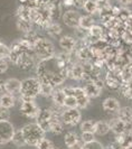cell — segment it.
Listing matches in <instances>:
<instances>
[{"label": "cell", "instance_id": "1", "mask_svg": "<svg viewBox=\"0 0 132 149\" xmlns=\"http://www.w3.org/2000/svg\"><path fill=\"white\" fill-rule=\"evenodd\" d=\"M40 91V80L38 77H28L22 81L20 97L22 101H35Z\"/></svg>", "mask_w": 132, "mask_h": 149}, {"label": "cell", "instance_id": "2", "mask_svg": "<svg viewBox=\"0 0 132 149\" xmlns=\"http://www.w3.org/2000/svg\"><path fill=\"white\" fill-rule=\"evenodd\" d=\"M22 132L24 134L27 146H34V147H36L37 143L44 138L46 134L36 122L25 125L22 128Z\"/></svg>", "mask_w": 132, "mask_h": 149}, {"label": "cell", "instance_id": "3", "mask_svg": "<svg viewBox=\"0 0 132 149\" xmlns=\"http://www.w3.org/2000/svg\"><path fill=\"white\" fill-rule=\"evenodd\" d=\"M34 53L40 60H46L55 56V47L51 40L46 38L37 37L34 42Z\"/></svg>", "mask_w": 132, "mask_h": 149}, {"label": "cell", "instance_id": "4", "mask_svg": "<svg viewBox=\"0 0 132 149\" xmlns=\"http://www.w3.org/2000/svg\"><path fill=\"white\" fill-rule=\"evenodd\" d=\"M62 119L66 126H77L82 119V113L79 108H65L62 112Z\"/></svg>", "mask_w": 132, "mask_h": 149}, {"label": "cell", "instance_id": "5", "mask_svg": "<svg viewBox=\"0 0 132 149\" xmlns=\"http://www.w3.org/2000/svg\"><path fill=\"white\" fill-rule=\"evenodd\" d=\"M66 94H73L77 99V103H79V109H86L91 102V97H88L85 92L84 88H80V86H76V88H72V86H68V88H64Z\"/></svg>", "mask_w": 132, "mask_h": 149}, {"label": "cell", "instance_id": "6", "mask_svg": "<svg viewBox=\"0 0 132 149\" xmlns=\"http://www.w3.org/2000/svg\"><path fill=\"white\" fill-rule=\"evenodd\" d=\"M16 130L14 125L8 120H0V145H7L13 141Z\"/></svg>", "mask_w": 132, "mask_h": 149}, {"label": "cell", "instance_id": "7", "mask_svg": "<svg viewBox=\"0 0 132 149\" xmlns=\"http://www.w3.org/2000/svg\"><path fill=\"white\" fill-rule=\"evenodd\" d=\"M19 110H20V113L22 116H25L26 118L36 119L38 114L40 113L42 109L36 104L35 101H22Z\"/></svg>", "mask_w": 132, "mask_h": 149}, {"label": "cell", "instance_id": "8", "mask_svg": "<svg viewBox=\"0 0 132 149\" xmlns=\"http://www.w3.org/2000/svg\"><path fill=\"white\" fill-rule=\"evenodd\" d=\"M103 86H104V82L102 80H100V77H97L95 80H92V81H88V82L85 83V85L83 86L86 94L91 99L93 97H97L101 95L102 93Z\"/></svg>", "mask_w": 132, "mask_h": 149}, {"label": "cell", "instance_id": "9", "mask_svg": "<svg viewBox=\"0 0 132 149\" xmlns=\"http://www.w3.org/2000/svg\"><path fill=\"white\" fill-rule=\"evenodd\" d=\"M53 117V111L51 109H44L40 110V113L36 118V123H38L40 128L44 130L45 132H48L51 129V121Z\"/></svg>", "mask_w": 132, "mask_h": 149}, {"label": "cell", "instance_id": "10", "mask_svg": "<svg viewBox=\"0 0 132 149\" xmlns=\"http://www.w3.org/2000/svg\"><path fill=\"white\" fill-rule=\"evenodd\" d=\"M80 19L81 15L76 10H67L63 14V22L67 27L71 28H77L80 27Z\"/></svg>", "mask_w": 132, "mask_h": 149}, {"label": "cell", "instance_id": "11", "mask_svg": "<svg viewBox=\"0 0 132 149\" xmlns=\"http://www.w3.org/2000/svg\"><path fill=\"white\" fill-rule=\"evenodd\" d=\"M3 86H5V92L11 93V94H20V90H22V81H19L16 77H10L7 79L3 82Z\"/></svg>", "mask_w": 132, "mask_h": 149}, {"label": "cell", "instance_id": "12", "mask_svg": "<svg viewBox=\"0 0 132 149\" xmlns=\"http://www.w3.org/2000/svg\"><path fill=\"white\" fill-rule=\"evenodd\" d=\"M77 42L71 35H65L59 38V46L60 48L66 53H73L74 49L76 48Z\"/></svg>", "mask_w": 132, "mask_h": 149}, {"label": "cell", "instance_id": "13", "mask_svg": "<svg viewBox=\"0 0 132 149\" xmlns=\"http://www.w3.org/2000/svg\"><path fill=\"white\" fill-rule=\"evenodd\" d=\"M68 77L76 80V81H81L83 80L84 76V66L83 63H72L68 66Z\"/></svg>", "mask_w": 132, "mask_h": 149}, {"label": "cell", "instance_id": "14", "mask_svg": "<svg viewBox=\"0 0 132 149\" xmlns=\"http://www.w3.org/2000/svg\"><path fill=\"white\" fill-rule=\"evenodd\" d=\"M102 107L104 111L109 112V113H117L119 110L121 109L120 102L115 97H106L102 102Z\"/></svg>", "mask_w": 132, "mask_h": 149}, {"label": "cell", "instance_id": "15", "mask_svg": "<svg viewBox=\"0 0 132 149\" xmlns=\"http://www.w3.org/2000/svg\"><path fill=\"white\" fill-rule=\"evenodd\" d=\"M111 127V131H113L117 136H120V134H124L125 130H126V123L123 122L120 118H113L109 121Z\"/></svg>", "mask_w": 132, "mask_h": 149}, {"label": "cell", "instance_id": "16", "mask_svg": "<svg viewBox=\"0 0 132 149\" xmlns=\"http://www.w3.org/2000/svg\"><path fill=\"white\" fill-rule=\"evenodd\" d=\"M16 104V97L11 93L5 92L0 95V105L7 109H13Z\"/></svg>", "mask_w": 132, "mask_h": 149}, {"label": "cell", "instance_id": "17", "mask_svg": "<svg viewBox=\"0 0 132 149\" xmlns=\"http://www.w3.org/2000/svg\"><path fill=\"white\" fill-rule=\"evenodd\" d=\"M105 84L110 89H117L121 85V79H119V76L114 71H110L108 72L105 77Z\"/></svg>", "mask_w": 132, "mask_h": 149}, {"label": "cell", "instance_id": "18", "mask_svg": "<svg viewBox=\"0 0 132 149\" xmlns=\"http://www.w3.org/2000/svg\"><path fill=\"white\" fill-rule=\"evenodd\" d=\"M51 100H53V103L55 105H58V107H64L65 103V99H66V92L64 89H57L54 91L53 95H51ZM65 108V107H64Z\"/></svg>", "mask_w": 132, "mask_h": 149}, {"label": "cell", "instance_id": "19", "mask_svg": "<svg viewBox=\"0 0 132 149\" xmlns=\"http://www.w3.org/2000/svg\"><path fill=\"white\" fill-rule=\"evenodd\" d=\"M76 56L83 63L84 62H90L91 58L93 57L92 52H91V48H90V46H88V45H84V46L80 47L77 49V52H76Z\"/></svg>", "mask_w": 132, "mask_h": 149}, {"label": "cell", "instance_id": "20", "mask_svg": "<svg viewBox=\"0 0 132 149\" xmlns=\"http://www.w3.org/2000/svg\"><path fill=\"white\" fill-rule=\"evenodd\" d=\"M31 52H26L22 54V58H20V63L18 66H20L24 70H29L35 65V60L34 56L30 54Z\"/></svg>", "mask_w": 132, "mask_h": 149}, {"label": "cell", "instance_id": "21", "mask_svg": "<svg viewBox=\"0 0 132 149\" xmlns=\"http://www.w3.org/2000/svg\"><path fill=\"white\" fill-rule=\"evenodd\" d=\"M111 131L110 123L108 121H96L95 129H94V134L97 136H105Z\"/></svg>", "mask_w": 132, "mask_h": 149}, {"label": "cell", "instance_id": "22", "mask_svg": "<svg viewBox=\"0 0 132 149\" xmlns=\"http://www.w3.org/2000/svg\"><path fill=\"white\" fill-rule=\"evenodd\" d=\"M117 118H120L126 125L132 123V108L130 107L121 108L117 112Z\"/></svg>", "mask_w": 132, "mask_h": 149}, {"label": "cell", "instance_id": "23", "mask_svg": "<svg viewBox=\"0 0 132 149\" xmlns=\"http://www.w3.org/2000/svg\"><path fill=\"white\" fill-rule=\"evenodd\" d=\"M81 141V138L79 137V134H76L75 131H68L64 137V142H65L66 147L71 148L73 147L74 145H76L77 142Z\"/></svg>", "mask_w": 132, "mask_h": 149}, {"label": "cell", "instance_id": "24", "mask_svg": "<svg viewBox=\"0 0 132 149\" xmlns=\"http://www.w3.org/2000/svg\"><path fill=\"white\" fill-rule=\"evenodd\" d=\"M83 9L90 14V15H93L97 13L100 10V5H99V1L97 0H86L84 6H83Z\"/></svg>", "mask_w": 132, "mask_h": 149}, {"label": "cell", "instance_id": "25", "mask_svg": "<svg viewBox=\"0 0 132 149\" xmlns=\"http://www.w3.org/2000/svg\"><path fill=\"white\" fill-rule=\"evenodd\" d=\"M55 91V86L48 82H43L40 81V91L39 94L43 97H51Z\"/></svg>", "mask_w": 132, "mask_h": 149}, {"label": "cell", "instance_id": "26", "mask_svg": "<svg viewBox=\"0 0 132 149\" xmlns=\"http://www.w3.org/2000/svg\"><path fill=\"white\" fill-rule=\"evenodd\" d=\"M94 25H95V22H94V19L91 17V15L81 16V19H80V27H81L82 29L90 30Z\"/></svg>", "mask_w": 132, "mask_h": 149}, {"label": "cell", "instance_id": "27", "mask_svg": "<svg viewBox=\"0 0 132 149\" xmlns=\"http://www.w3.org/2000/svg\"><path fill=\"white\" fill-rule=\"evenodd\" d=\"M95 123L96 121H94V120H85L81 123L80 129H81L82 132H94Z\"/></svg>", "mask_w": 132, "mask_h": 149}, {"label": "cell", "instance_id": "28", "mask_svg": "<svg viewBox=\"0 0 132 149\" xmlns=\"http://www.w3.org/2000/svg\"><path fill=\"white\" fill-rule=\"evenodd\" d=\"M11 142H14L17 147H25V146H27L26 140H25V138H24V134H22V129L16 131Z\"/></svg>", "mask_w": 132, "mask_h": 149}, {"label": "cell", "instance_id": "29", "mask_svg": "<svg viewBox=\"0 0 132 149\" xmlns=\"http://www.w3.org/2000/svg\"><path fill=\"white\" fill-rule=\"evenodd\" d=\"M46 31L51 36H57L62 33V27L57 22H49L48 26L46 27Z\"/></svg>", "mask_w": 132, "mask_h": 149}, {"label": "cell", "instance_id": "30", "mask_svg": "<svg viewBox=\"0 0 132 149\" xmlns=\"http://www.w3.org/2000/svg\"><path fill=\"white\" fill-rule=\"evenodd\" d=\"M65 108H79V103H77V99L73 94H66L65 103H64Z\"/></svg>", "mask_w": 132, "mask_h": 149}, {"label": "cell", "instance_id": "31", "mask_svg": "<svg viewBox=\"0 0 132 149\" xmlns=\"http://www.w3.org/2000/svg\"><path fill=\"white\" fill-rule=\"evenodd\" d=\"M37 149H54V145H53V142L49 140V139H47L46 137H44L40 141L37 143L36 146Z\"/></svg>", "mask_w": 132, "mask_h": 149}, {"label": "cell", "instance_id": "32", "mask_svg": "<svg viewBox=\"0 0 132 149\" xmlns=\"http://www.w3.org/2000/svg\"><path fill=\"white\" fill-rule=\"evenodd\" d=\"M10 52H11V48L10 47H8L7 45L3 44V43L0 44V58H3V60L9 58Z\"/></svg>", "mask_w": 132, "mask_h": 149}, {"label": "cell", "instance_id": "33", "mask_svg": "<svg viewBox=\"0 0 132 149\" xmlns=\"http://www.w3.org/2000/svg\"><path fill=\"white\" fill-rule=\"evenodd\" d=\"M81 140L83 143H88L95 140V134L94 132H82Z\"/></svg>", "mask_w": 132, "mask_h": 149}, {"label": "cell", "instance_id": "34", "mask_svg": "<svg viewBox=\"0 0 132 149\" xmlns=\"http://www.w3.org/2000/svg\"><path fill=\"white\" fill-rule=\"evenodd\" d=\"M83 149H104V147L102 146V143L99 141H94L88 142V143H84L83 145Z\"/></svg>", "mask_w": 132, "mask_h": 149}, {"label": "cell", "instance_id": "35", "mask_svg": "<svg viewBox=\"0 0 132 149\" xmlns=\"http://www.w3.org/2000/svg\"><path fill=\"white\" fill-rule=\"evenodd\" d=\"M9 114H10L9 109L3 108V107H1V105H0V120H8Z\"/></svg>", "mask_w": 132, "mask_h": 149}, {"label": "cell", "instance_id": "36", "mask_svg": "<svg viewBox=\"0 0 132 149\" xmlns=\"http://www.w3.org/2000/svg\"><path fill=\"white\" fill-rule=\"evenodd\" d=\"M122 94H123L126 99L132 100V88L131 86H129V85H126V84H125L124 89L122 90Z\"/></svg>", "mask_w": 132, "mask_h": 149}, {"label": "cell", "instance_id": "37", "mask_svg": "<svg viewBox=\"0 0 132 149\" xmlns=\"http://www.w3.org/2000/svg\"><path fill=\"white\" fill-rule=\"evenodd\" d=\"M8 65L7 61L3 60V58H0V74H3V73H6L8 71Z\"/></svg>", "mask_w": 132, "mask_h": 149}, {"label": "cell", "instance_id": "38", "mask_svg": "<svg viewBox=\"0 0 132 149\" xmlns=\"http://www.w3.org/2000/svg\"><path fill=\"white\" fill-rule=\"evenodd\" d=\"M73 1H74V6H76V7H83L86 0H73Z\"/></svg>", "mask_w": 132, "mask_h": 149}, {"label": "cell", "instance_id": "39", "mask_svg": "<svg viewBox=\"0 0 132 149\" xmlns=\"http://www.w3.org/2000/svg\"><path fill=\"white\" fill-rule=\"evenodd\" d=\"M119 3H121L122 6H129L132 3V0H117Z\"/></svg>", "mask_w": 132, "mask_h": 149}, {"label": "cell", "instance_id": "40", "mask_svg": "<svg viewBox=\"0 0 132 149\" xmlns=\"http://www.w3.org/2000/svg\"><path fill=\"white\" fill-rule=\"evenodd\" d=\"M64 5L69 7V6H74V1L73 0H64Z\"/></svg>", "mask_w": 132, "mask_h": 149}, {"label": "cell", "instance_id": "41", "mask_svg": "<svg viewBox=\"0 0 132 149\" xmlns=\"http://www.w3.org/2000/svg\"><path fill=\"white\" fill-rule=\"evenodd\" d=\"M5 91V86H3V83L0 81V95L2 94V92Z\"/></svg>", "mask_w": 132, "mask_h": 149}, {"label": "cell", "instance_id": "42", "mask_svg": "<svg viewBox=\"0 0 132 149\" xmlns=\"http://www.w3.org/2000/svg\"><path fill=\"white\" fill-rule=\"evenodd\" d=\"M20 1H22V3H25V2H26V1H27V0H20Z\"/></svg>", "mask_w": 132, "mask_h": 149}, {"label": "cell", "instance_id": "43", "mask_svg": "<svg viewBox=\"0 0 132 149\" xmlns=\"http://www.w3.org/2000/svg\"><path fill=\"white\" fill-rule=\"evenodd\" d=\"M54 149H57V148H54Z\"/></svg>", "mask_w": 132, "mask_h": 149}, {"label": "cell", "instance_id": "44", "mask_svg": "<svg viewBox=\"0 0 132 149\" xmlns=\"http://www.w3.org/2000/svg\"><path fill=\"white\" fill-rule=\"evenodd\" d=\"M0 44H1V42H0Z\"/></svg>", "mask_w": 132, "mask_h": 149}]
</instances>
